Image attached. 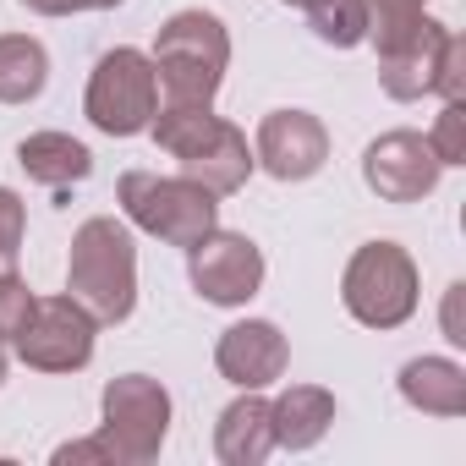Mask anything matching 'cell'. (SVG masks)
<instances>
[{
  "label": "cell",
  "instance_id": "1",
  "mask_svg": "<svg viewBox=\"0 0 466 466\" xmlns=\"http://www.w3.org/2000/svg\"><path fill=\"white\" fill-rule=\"evenodd\" d=\"M154 137L165 154L181 159V176H192L203 192L225 198V192H237L253 170V154H248V137L219 121L208 105H165L154 110Z\"/></svg>",
  "mask_w": 466,
  "mask_h": 466
},
{
  "label": "cell",
  "instance_id": "2",
  "mask_svg": "<svg viewBox=\"0 0 466 466\" xmlns=\"http://www.w3.org/2000/svg\"><path fill=\"white\" fill-rule=\"evenodd\" d=\"M66 291L99 324H121L132 313V302H137V248H132L121 219H88L72 237Z\"/></svg>",
  "mask_w": 466,
  "mask_h": 466
},
{
  "label": "cell",
  "instance_id": "3",
  "mask_svg": "<svg viewBox=\"0 0 466 466\" xmlns=\"http://www.w3.org/2000/svg\"><path fill=\"white\" fill-rule=\"evenodd\" d=\"M148 61L165 88V105H208L225 77V61H230L225 23L214 12H176L159 28Z\"/></svg>",
  "mask_w": 466,
  "mask_h": 466
},
{
  "label": "cell",
  "instance_id": "4",
  "mask_svg": "<svg viewBox=\"0 0 466 466\" xmlns=\"http://www.w3.org/2000/svg\"><path fill=\"white\" fill-rule=\"evenodd\" d=\"M121 208L132 225H143L148 237L170 242V248H192L198 237L214 230V192H203L192 176H148V170H127L116 187Z\"/></svg>",
  "mask_w": 466,
  "mask_h": 466
},
{
  "label": "cell",
  "instance_id": "5",
  "mask_svg": "<svg viewBox=\"0 0 466 466\" xmlns=\"http://www.w3.org/2000/svg\"><path fill=\"white\" fill-rule=\"evenodd\" d=\"M340 302L357 324L368 329H395L417 313V264L406 258V248L395 242H368L357 248V258L346 264L340 280Z\"/></svg>",
  "mask_w": 466,
  "mask_h": 466
},
{
  "label": "cell",
  "instance_id": "6",
  "mask_svg": "<svg viewBox=\"0 0 466 466\" xmlns=\"http://www.w3.org/2000/svg\"><path fill=\"white\" fill-rule=\"evenodd\" d=\"M88 121L110 137H132L154 121L159 110V77H154V61L143 50H110L94 77H88V99H83Z\"/></svg>",
  "mask_w": 466,
  "mask_h": 466
},
{
  "label": "cell",
  "instance_id": "7",
  "mask_svg": "<svg viewBox=\"0 0 466 466\" xmlns=\"http://www.w3.org/2000/svg\"><path fill=\"white\" fill-rule=\"evenodd\" d=\"M170 428V395L159 379L148 373H127L105 390V439L116 450V461H154Z\"/></svg>",
  "mask_w": 466,
  "mask_h": 466
},
{
  "label": "cell",
  "instance_id": "8",
  "mask_svg": "<svg viewBox=\"0 0 466 466\" xmlns=\"http://www.w3.org/2000/svg\"><path fill=\"white\" fill-rule=\"evenodd\" d=\"M94 329H99V319L72 291L66 297H45V302H34V319L17 335V351L39 373H77L94 357Z\"/></svg>",
  "mask_w": 466,
  "mask_h": 466
},
{
  "label": "cell",
  "instance_id": "9",
  "mask_svg": "<svg viewBox=\"0 0 466 466\" xmlns=\"http://www.w3.org/2000/svg\"><path fill=\"white\" fill-rule=\"evenodd\" d=\"M187 253H192L187 264H192V286H198L203 302L242 308L248 297H258V286H264V253L248 237H237V230H208V237H198Z\"/></svg>",
  "mask_w": 466,
  "mask_h": 466
},
{
  "label": "cell",
  "instance_id": "10",
  "mask_svg": "<svg viewBox=\"0 0 466 466\" xmlns=\"http://www.w3.org/2000/svg\"><path fill=\"white\" fill-rule=\"evenodd\" d=\"M439 170L444 165L433 159L428 137H417V132H384L368 148V159H362V176H368V187L384 203H417V198H428L439 187Z\"/></svg>",
  "mask_w": 466,
  "mask_h": 466
},
{
  "label": "cell",
  "instance_id": "11",
  "mask_svg": "<svg viewBox=\"0 0 466 466\" xmlns=\"http://www.w3.org/2000/svg\"><path fill=\"white\" fill-rule=\"evenodd\" d=\"M329 159V132L308 110H275L258 127V165L275 181H308Z\"/></svg>",
  "mask_w": 466,
  "mask_h": 466
},
{
  "label": "cell",
  "instance_id": "12",
  "mask_svg": "<svg viewBox=\"0 0 466 466\" xmlns=\"http://www.w3.org/2000/svg\"><path fill=\"white\" fill-rule=\"evenodd\" d=\"M286 335L264 319H248V324H230L214 346V368L237 384V390H264L286 373Z\"/></svg>",
  "mask_w": 466,
  "mask_h": 466
},
{
  "label": "cell",
  "instance_id": "13",
  "mask_svg": "<svg viewBox=\"0 0 466 466\" xmlns=\"http://www.w3.org/2000/svg\"><path fill=\"white\" fill-rule=\"evenodd\" d=\"M335 422V395L319 384H291L275 406H269V428L280 450H313Z\"/></svg>",
  "mask_w": 466,
  "mask_h": 466
},
{
  "label": "cell",
  "instance_id": "14",
  "mask_svg": "<svg viewBox=\"0 0 466 466\" xmlns=\"http://www.w3.org/2000/svg\"><path fill=\"white\" fill-rule=\"evenodd\" d=\"M269 450H275L269 400H258V395L248 390L237 406H225V417H219V428H214V455H219L225 466H258Z\"/></svg>",
  "mask_w": 466,
  "mask_h": 466
},
{
  "label": "cell",
  "instance_id": "15",
  "mask_svg": "<svg viewBox=\"0 0 466 466\" xmlns=\"http://www.w3.org/2000/svg\"><path fill=\"white\" fill-rule=\"evenodd\" d=\"M17 165L28 170V181L61 192V187H72V181H83L94 170V154L66 132H34V137L17 143Z\"/></svg>",
  "mask_w": 466,
  "mask_h": 466
},
{
  "label": "cell",
  "instance_id": "16",
  "mask_svg": "<svg viewBox=\"0 0 466 466\" xmlns=\"http://www.w3.org/2000/svg\"><path fill=\"white\" fill-rule=\"evenodd\" d=\"M400 395L417 406V411H433V417H461L466 411V373L444 357H417L400 368Z\"/></svg>",
  "mask_w": 466,
  "mask_h": 466
},
{
  "label": "cell",
  "instance_id": "17",
  "mask_svg": "<svg viewBox=\"0 0 466 466\" xmlns=\"http://www.w3.org/2000/svg\"><path fill=\"white\" fill-rule=\"evenodd\" d=\"M444 34H450V28L433 23L417 45H406V50H395V56L379 61V83H384L390 99H422V94H433V72H439Z\"/></svg>",
  "mask_w": 466,
  "mask_h": 466
},
{
  "label": "cell",
  "instance_id": "18",
  "mask_svg": "<svg viewBox=\"0 0 466 466\" xmlns=\"http://www.w3.org/2000/svg\"><path fill=\"white\" fill-rule=\"evenodd\" d=\"M45 83H50V56L39 39L28 34L0 39V105H28L45 94Z\"/></svg>",
  "mask_w": 466,
  "mask_h": 466
},
{
  "label": "cell",
  "instance_id": "19",
  "mask_svg": "<svg viewBox=\"0 0 466 466\" xmlns=\"http://www.w3.org/2000/svg\"><path fill=\"white\" fill-rule=\"evenodd\" d=\"M362 12H368V39L379 45V61L417 45L433 17H422V0H362Z\"/></svg>",
  "mask_w": 466,
  "mask_h": 466
},
{
  "label": "cell",
  "instance_id": "20",
  "mask_svg": "<svg viewBox=\"0 0 466 466\" xmlns=\"http://www.w3.org/2000/svg\"><path fill=\"white\" fill-rule=\"evenodd\" d=\"M308 28L324 45L351 50L368 39V12H362V0H308Z\"/></svg>",
  "mask_w": 466,
  "mask_h": 466
},
{
  "label": "cell",
  "instance_id": "21",
  "mask_svg": "<svg viewBox=\"0 0 466 466\" xmlns=\"http://www.w3.org/2000/svg\"><path fill=\"white\" fill-rule=\"evenodd\" d=\"M428 148H433L439 165H466V99H444Z\"/></svg>",
  "mask_w": 466,
  "mask_h": 466
},
{
  "label": "cell",
  "instance_id": "22",
  "mask_svg": "<svg viewBox=\"0 0 466 466\" xmlns=\"http://www.w3.org/2000/svg\"><path fill=\"white\" fill-rule=\"evenodd\" d=\"M28 319H34V291L12 269H0V340H17Z\"/></svg>",
  "mask_w": 466,
  "mask_h": 466
},
{
  "label": "cell",
  "instance_id": "23",
  "mask_svg": "<svg viewBox=\"0 0 466 466\" xmlns=\"http://www.w3.org/2000/svg\"><path fill=\"white\" fill-rule=\"evenodd\" d=\"M433 88H439L444 99H466V39H461V34H444V50H439Z\"/></svg>",
  "mask_w": 466,
  "mask_h": 466
},
{
  "label": "cell",
  "instance_id": "24",
  "mask_svg": "<svg viewBox=\"0 0 466 466\" xmlns=\"http://www.w3.org/2000/svg\"><path fill=\"white\" fill-rule=\"evenodd\" d=\"M23 225H28L23 198H17L12 187H0V269H12V258H17V248H23Z\"/></svg>",
  "mask_w": 466,
  "mask_h": 466
},
{
  "label": "cell",
  "instance_id": "25",
  "mask_svg": "<svg viewBox=\"0 0 466 466\" xmlns=\"http://www.w3.org/2000/svg\"><path fill=\"white\" fill-rule=\"evenodd\" d=\"M83 461H110V466H116L110 439L99 433V439H77V444H61V450H56V466H83Z\"/></svg>",
  "mask_w": 466,
  "mask_h": 466
},
{
  "label": "cell",
  "instance_id": "26",
  "mask_svg": "<svg viewBox=\"0 0 466 466\" xmlns=\"http://www.w3.org/2000/svg\"><path fill=\"white\" fill-rule=\"evenodd\" d=\"M17 6H28L39 17H72V12H110L121 0H17Z\"/></svg>",
  "mask_w": 466,
  "mask_h": 466
},
{
  "label": "cell",
  "instance_id": "27",
  "mask_svg": "<svg viewBox=\"0 0 466 466\" xmlns=\"http://www.w3.org/2000/svg\"><path fill=\"white\" fill-rule=\"evenodd\" d=\"M0 379H6V346H0Z\"/></svg>",
  "mask_w": 466,
  "mask_h": 466
},
{
  "label": "cell",
  "instance_id": "28",
  "mask_svg": "<svg viewBox=\"0 0 466 466\" xmlns=\"http://www.w3.org/2000/svg\"><path fill=\"white\" fill-rule=\"evenodd\" d=\"M291 6H308V0H291Z\"/></svg>",
  "mask_w": 466,
  "mask_h": 466
}]
</instances>
